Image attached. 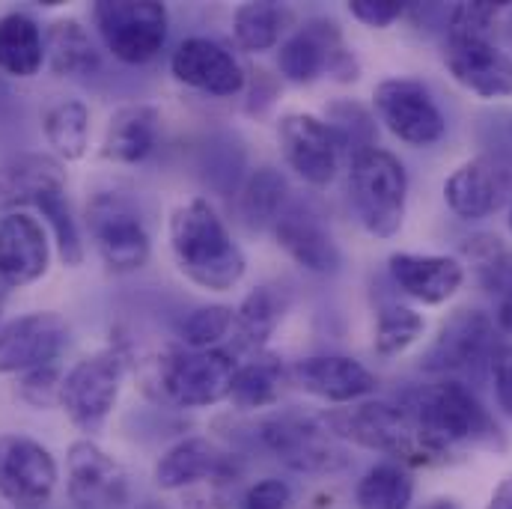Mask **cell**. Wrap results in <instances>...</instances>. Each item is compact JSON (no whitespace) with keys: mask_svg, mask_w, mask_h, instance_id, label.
Returning a JSON list of instances; mask_svg holds the SVG:
<instances>
[{"mask_svg":"<svg viewBox=\"0 0 512 509\" xmlns=\"http://www.w3.org/2000/svg\"><path fill=\"white\" fill-rule=\"evenodd\" d=\"M170 251L176 268L200 289L230 292L245 277L248 259L209 200L194 197L170 215Z\"/></svg>","mask_w":512,"mask_h":509,"instance_id":"1","label":"cell"},{"mask_svg":"<svg viewBox=\"0 0 512 509\" xmlns=\"http://www.w3.org/2000/svg\"><path fill=\"white\" fill-rule=\"evenodd\" d=\"M429 459L465 447H492L501 435L483 402L459 382H438L411 393L405 405Z\"/></svg>","mask_w":512,"mask_h":509,"instance_id":"2","label":"cell"},{"mask_svg":"<svg viewBox=\"0 0 512 509\" xmlns=\"http://www.w3.org/2000/svg\"><path fill=\"white\" fill-rule=\"evenodd\" d=\"M236 370V358L224 349H167L155 361L146 390L176 408H209L230 396Z\"/></svg>","mask_w":512,"mask_h":509,"instance_id":"3","label":"cell"},{"mask_svg":"<svg viewBox=\"0 0 512 509\" xmlns=\"http://www.w3.org/2000/svg\"><path fill=\"white\" fill-rule=\"evenodd\" d=\"M6 182L12 188V203H30L42 212L48 227L54 230L57 254L66 265L84 262V242L78 233V221L69 206L66 194V173L63 164L48 155H27L15 161L6 173Z\"/></svg>","mask_w":512,"mask_h":509,"instance_id":"4","label":"cell"},{"mask_svg":"<svg viewBox=\"0 0 512 509\" xmlns=\"http://www.w3.org/2000/svg\"><path fill=\"white\" fill-rule=\"evenodd\" d=\"M349 200L370 236L393 239L402 230L408 200V173L402 161L384 149H370L352 158Z\"/></svg>","mask_w":512,"mask_h":509,"instance_id":"5","label":"cell"},{"mask_svg":"<svg viewBox=\"0 0 512 509\" xmlns=\"http://www.w3.org/2000/svg\"><path fill=\"white\" fill-rule=\"evenodd\" d=\"M259 444L298 474H334L349 465L343 441L322 417L304 411H280L256 426Z\"/></svg>","mask_w":512,"mask_h":509,"instance_id":"6","label":"cell"},{"mask_svg":"<svg viewBox=\"0 0 512 509\" xmlns=\"http://www.w3.org/2000/svg\"><path fill=\"white\" fill-rule=\"evenodd\" d=\"M325 426L346 444H358L402 462H429L417 426L405 405L390 402H352L322 414Z\"/></svg>","mask_w":512,"mask_h":509,"instance_id":"7","label":"cell"},{"mask_svg":"<svg viewBox=\"0 0 512 509\" xmlns=\"http://www.w3.org/2000/svg\"><path fill=\"white\" fill-rule=\"evenodd\" d=\"M277 66L280 75L292 84H313L322 75H331L340 84L361 78V63L346 45L340 24L331 18H310L304 27H298L280 45Z\"/></svg>","mask_w":512,"mask_h":509,"instance_id":"8","label":"cell"},{"mask_svg":"<svg viewBox=\"0 0 512 509\" xmlns=\"http://www.w3.org/2000/svg\"><path fill=\"white\" fill-rule=\"evenodd\" d=\"M126 376V355L120 349H105L96 355L81 358L66 376L60 387V408L87 435H99L108 423L120 387Z\"/></svg>","mask_w":512,"mask_h":509,"instance_id":"9","label":"cell"},{"mask_svg":"<svg viewBox=\"0 0 512 509\" xmlns=\"http://www.w3.org/2000/svg\"><path fill=\"white\" fill-rule=\"evenodd\" d=\"M87 230L102 262L114 274L143 268L152 254L143 215L123 191H99L87 203Z\"/></svg>","mask_w":512,"mask_h":509,"instance_id":"10","label":"cell"},{"mask_svg":"<svg viewBox=\"0 0 512 509\" xmlns=\"http://www.w3.org/2000/svg\"><path fill=\"white\" fill-rule=\"evenodd\" d=\"M167 6L155 0H99L93 24L105 48L128 66H143L158 57L167 42Z\"/></svg>","mask_w":512,"mask_h":509,"instance_id":"11","label":"cell"},{"mask_svg":"<svg viewBox=\"0 0 512 509\" xmlns=\"http://www.w3.org/2000/svg\"><path fill=\"white\" fill-rule=\"evenodd\" d=\"M57 489V462L27 435H0V498L15 509H42Z\"/></svg>","mask_w":512,"mask_h":509,"instance_id":"12","label":"cell"},{"mask_svg":"<svg viewBox=\"0 0 512 509\" xmlns=\"http://www.w3.org/2000/svg\"><path fill=\"white\" fill-rule=\"evenodd\" d=\"M498 352L495 322L480 310H456L429 343L420 367L426 373H477Z\"/></svg>","mask_w":512,"mask_h":509,"instance_id":"13","label":"cell"},{"mask_svg":"<svg viewBox=\"0 0 512 509\" xmlns=\"http://www.w3.org/2000/svg\"><path fill=\"white\" fill-rule=\"evenodd\" d=\"M373 105L384 128L408 146H432L447 131L444 114L420 81L387 78L376 87Z\"/></svg>","mask_w":512,"mask_h":509,"instance_id":"14","label":"cell"},{"mask_svg":"<svg viewBox=\"0 0 512 509\" xmlns=\"http://www.w3.org/2000/svg\"><path fill=\"white\" fill-rule=\"evenodd\" d=\"M66 492L75 509H120L128 504L126 468L96 441L81 438L66 453Z\"/></svg>","mask_w":512,"mask_h":509,"instance_id":"15","label":"cell"},{"mask_svg":"<svg viewBox=\"0 0 512 509\" xmlns=\"http://www.w3.org/2000/svg\"><path fill=\"white\" fill-rule=\"evenodd\" d=\"M277 143L289 170L313 188H328L340 167V146L325 126L322 117L313 114H286L277 123Z\"/></svg>","mask_w":512,"mask_h":509,"instance_id":"16","label":"cell"},{"mask_svg":"<svg viewBox=\"0 0 512 509\" xmlns=\"http://www.w3.org/2000/svg\"><path fill=\"white\" fill-rule=\"evenodd\" d=\"M69 346V325L51 310L18 316L0 325V373H27L54 364Z\"/></svg>","mask_w":512,"mask_h":509,"instance_id":"17","label":"cell"},{"mask_svg":"<svg viewBox=\"0 0 512 509\" xmlns=\"http://www.w3.org/2000/svg\"><path fill=\"white\" fill-rule=\"evenodd\" d=\"M170 72L179 84L200 90L206 96H218V99L239 96L248 81L233 51L206 36L185 39L170 57Z\"/></svg>","mask_w":512,"mask_h":509,"instance_id":"18","label":"cell"},{"mask_svg":"<svg viewBox=\"0 0 512 509\" xmlns=\"http://www.w3.org/2000/svg\"><path fill=\"white\" fill-rule=\"evenodd\" d=\"M444 63L453 81L483 102L512 96V57L492 39H447Z\"/></svg>","mask_w":512,"mask_h":509,"instance_id":"19","label":"cell"},{"mask_svg":"<svg viewBox=\"0 0 512 509\" xmlns=\"http://www.w3.org/2000/svg\"><path fill=\"white\" fill-rule=\"evenodd\" d=\"M239 477L236 459L209 438H185L155 462V486L164 492L191 489L200 483H233Z\"/></svg>","mask_w":512,"mask_h":509,"instance_id":"20","label":"cell"},{"mask_svg":"<svg viewBox=\"0 0 512 509\" xmlns=\"http://www.w3.org/2000/svg\"><path fill=\"white\" fill-rule=\"evenodd\" d=\"M289 382L298 390L334 402V405H352L370 393H376L379 379L355 358L346 355H313L301 358L286 370Z\"/></svg>","mask_w":512,"mask_h":509,"instance_id":"21","label":"cell"},{"mask_svg":"<svg viewBox=\"0 0 512 509\" xmlns=\"http://www.w3.org/2000/svg\"><path fill=\"white\" fill-rule=\"evenodd\" d=\"M510 197V173L492 158H474L444 182V200L462 221H480L498 212Z\"/></svg>","mask_w":512,"mask_h":509,"instance_id":"22","label":"cell"},{"mask_svg":"<svg viewBox=\"0 0 512 509\" xmlns=\"http://www.w3.org/2000/svg\"><path fill=\"white\" fill-rule=\"evenodd\" d=\"M51 262V242L45 227L27 212L0 218V277L12 286H30L45 277Z\"/></svg>","mask_w":512,"mask_h":509,"instance_id":"23","label":"cell"},{"mask_svg":"<svg viewBox=\"0 0 512 509\" xmlns=\"http://www.w3.org/2000/svg\"><path fill=\"white\" fill-rule=\"evenodd\" d=\"M271 230L277 245L301 268L313 274H334L340 268V248L334 236L328 233L322 218L304 203H289Z\"/></svg>","mask_w":512,"mask_h":509,"instance_id":"24","label":"cell"},{"mask_svg":"<svg viewBox=\"0 0 512 509\" xmlns=\"http://www.w3.org/2000/svg\"><path fill=\"white\" fill-rule=\"evenodd\" d=\"M396 286L420 304H444L465 283V265L453 256L393 254L387 259Z\"/></svg>","mask_w":512,"mask_h":509,"instance_id":"25","label":"cell"},{"mask_svg":"<svg viewBox=\"0 0 512 509\" xmlns=\"http://www.w3.org/2000/svg\"><path fill=\"white\" fill-rule=\"evenodd\" d=\"M161 137V111L146 102L123 105L105 128L102 158L114 164H140L146 161Z\"/></svg>","mask_w":512,"mask_h":509,"instance_id":"26","label":"cell"},{"mask_svg":"<svg viewBox=\"0 0 512 509\" xmlns=\"http://www.w3.org/2000/svg\"><path fill=\"white\" fill-rule=\"evenodd\" d=\"M45 60L57 78H84L99 69V51L78 18H57L45 30Z\"/></svg>","mask_w":512,"mask_h":509,"instance_id":"27","label":"cell"},{"mask_svg":"<svg viewBox=\"0 0 512 509\" xmlns=\"http://www.w3.org/2000/svg\"><path fill=\"white\" fill-rule=\"evenodd\" d=\"M45 63V36L24 12L0 18V72L9 78H33Z\"/></svg>","mask_w":512,"mask_h":509,"instance_id":"28","label":"cell"},{"mask_svg":"<svg viewBox=\"0 0 512 509\" xmlns=\"http://www.w3.org/2000/svg\"><path fill=\"white\" fill-rule=\"evenodd\" d=\"M286 313V298L274 286H256L245 295V301L236 310L233 322V343L245 352H262V346L277 331L280 319Z\"/></svg>","mask_w":512,"mask_h":509,"instance_id":"29","label":"cell"},{"mask_svg":"<svg viewBox=\"0 0 512 509\" xmlns=\"http://www.w3.org/2000/svg\"><path fill=\"white\" fill-rule=\"evenodd\" d=\"M45 140L60 161H81L90 149V111L78 99H63L48 108L45 120Z\"/></svg>","mask_w":512,"mask_h":509,"instance_id":"30","label":"cell"},{"mask_svg":"<svg viewBox=\"0 0 512 509\" xmlns=\"http://www.w3.org/2000/svg\"><path fill=\"white\" fill-rule=\"evenodd\" d=\"M286 206H289V185L283 173H277L274 167H259L245 182L239 197V215L251 230L274 227Z\"/></svg>","mask_w":512,"mask_h":509,"instance_id":"31","label":"cell"},{"mask_svg":"<svg viewBox=\"0 0 512 509\" xmlns=\"http://www.w3.org/2000/svg\"><path fill=\"white\" fill-rule=\"evenodd\" d=\"M286 367L280 364V358L274 355H256L251 364L236 370V379L230 387V402L239 411H256V408H268L280 399V390L286 382Z\"/></svg>","mask_w":512,"mask_h":509,"instance_id":"32","label":"cell"},{"mask_svg":"<svg viewBox=\"0 0 512 509\" xmlns=\"http://www.w3.org/2000/svg\"><path fill=\"white\" fill-rule=\"evenodd\" d=\"M289 21H292V12L286 6H280V3H271V0L242 3L233 12V36H236L242 51L262 54V51H271L280 42Z\"/></svg>","mask_w":512,"mask_h":509,"instance_id":"33","label":"cell"},{"mask_svg":"<svg viewBox=\"0 0 512 509\" xmlns=\"http://www.w3.org/2000/svg\"><path fill=\"white\" fill-rule=\"evenodd\" d=\"M411 501H414V480L396 462H382L370 468L355 489L358 509H408Z\"/></svg>","mask_w":512,"mask_h":509,"instance_id":"34","label":"cell"},{"mask_svg":"<svg viewBox=\"0 0 512 509\" xmlns=\"http://www.w3.org/2000/svg\"><path fill=\"white\" fill-rule=\"evenodd\" d=\"M325 126L331 128L340 152H349L352 158L376 149V117L352 99L331 102L325 108Z\"/></svg>","mask_w":512,"mask_h":509,"instance_id":"35","label":"cell"},{"mask_svg":"<svg viewBox=\"0 0 512 509\" xmlns=\"http://www.w3.org/2000/svg\"><path fill=\"white\" fill-rule=\"evenodd\" d=\"M426 331V322L420 313H414L411 307L402 304H390L379 310L376 316V334H373V346L384 358L402 355L405 349H411Z\"/></svg>","mask_w":512,"mask_h":509,"instance_id":"36","label":"cell"},{"mask_svg":"<svg viewBox=\"0 0 512 509\" xmlns=\"http://www.w3.org/2000/svg\"><path fill=\"white\" fill-rule=\"evenodd\" d=\"M233 322H236V310H233V307H224V304L200 307V310H194V313L179 325L182 346L191 349V352L218 349L221 340L233 337Z\"/></svg>","mask_w":512,"mask_h":509,"instance_id":"37","label":"cell"},{"mask_svg":"<svg viewBox=\"0 0 512 509\" xmlns=\"http://www.w3.org/2000/svg\"><path fill=\"white\" fill-rule=\"evenodd\" d=\"M465 254L480 268V280L489 292H507L512 295V254L495 236H480L471 245H465Z\"/></svg>","mask_w":512,"mask_h":509,"instance_id":"38","label":"cell"},{"mask_svg":"<svg viewBox=\"0 0 512 509\" xmlns=\"http://www.w3.org/2000/svg\"><path fill=\"white\" fill-rule=\"evenodd\" d=\"M501 15H504V3H489V0L459 3L450 12L447 39H489Z\"/></svg>","mask_w":512,"mask_h":509,"instance_id":"39","label":"cell"},{"mask_svg":"<svg viewBox=\"0 0 512 509\" xmlns=\"http://www.w3.org/2000/svg\"><path fill=\"white\" fill-rule=\"evenodd\" d=\"M60 387H63V376H60L57 364H45V367H36V370L21 373L15 393L30 408L45 411V408L60 405Z\"/></svg>","mask_w":512,"mask_h":509,"instance_id":"40","label":"cell"},{"mask_svg":"<svg viewBox=\"0 0 512 509\" xmlns=\"http://www.w3.org/2000/svg\"><path fill=\"white\" fill-rule=\"evenodd\" d=\"M349 12L373 30H387L393 21H399L405 15V3H399V0H352Z\"/></svg>","mask_w":512,"mask_h":509,"instance_id":"41","label":"cell"},{"mask_svg":"<svg viewBox=\"0 0 512 509\" xmlns=\"http://www.w3.org/2000/svg\"><path fill=\"white\" fill-rule=\"evenodd\" d=\"M289 501H292V489H289L283 480L268 477V480L254 483V486L242 495L239 509H286L289 507Z\"/></svg>","mask_w":512,"mask_h":509,"instance_id":"42","label":"cell"},{"mask_svg":"<svg viewBox=\"0 0 512 509\" xmlns=\"http://www.w3.org/2000/svg\"><path fill=\"white\" fill-rule=\"evenodd\" d=\"M492 376H495L498 405L512 417V346H498L492 358Z\"/></svg>","mask_w":512,"mask_h":509,"instance_id":"43","label":"cell"},{"mask_svg":"<svg viewBox=\"0 0 512 509\" xmlns=\"http://www.w3.org/2000/svg\"><path fill=\"white\" fill-rule=\"evenodd\" d=\"M486 509H512V474L492 492V498H489V504Z\"/></svg>","mask_w":512,"mask_h":509,"instance_id":"44","label":"cell"},{"mask_svg":"<svg viewBox=\"0 0 512 509\" xmlns=\"http://www.w3.org/2000/svg\"><path fill=\"white\" fill-rule=\"evenodd\" d=\"M495 325H498L501 331L512 334V295L501 301V307H498V316H495Z\"/></svg>","mask_w":512,"mask_h":509,"instance_id":"45","label":"cell"},{"mask_svg":"<svg viewBox=\"0 0 512 509\" xmlns=\"http://www.w3.org/2000/svg\"><path fill=\"white\" fill-rule=\"evenodd\" d=\"M15 203H12V188H9V182H6V176H0V209H12Z\"/></svg>","mask_w":512,"mask_h":509,"instance_id":"46","label":"cell"},{"mask_svg":"<svg viewBox=\"0 0 512 509\" xmlns=\"http://www.w3.org/2000/svg\"><path fill=\"white\" fill-rule=\"evenodd\" d=\"M423 509H462L453 498H435V501H429Z\"/></svg>","mask_w":512,"mask_h":509,"instance_id":"47","label":"cell"},{"mask_svg":"<svg viewBox=\"0 0 512 509\" xmlns=\"http://www.w3.org/2000/svg\"><path fill=\"white\" fill-rule=\"evenodd\" d=\"M6 289H9V286H6V283H3V277H0V307H3V298H6Z\"/></svg>","mask_w":512,"mask_h":509,"instance_id":"48","label":"cell"},{"mask_svg":"<svg viewBox=\"0 0 512 509\" xmlns=\"http://www.w3.org/2000/svg\"><path fill=\"white\" fill-rule=\"evenodd\" d=\"M504 15H510V39H512V6H507V9H504Z\"/></svg>","mask_w":512,"mask_h":509,"instance_id":"49","label":"cell"},{"mask_svg":"<svg viewBox=\"0 0 512 509\" xmlns=\"http://www.w3.org/2000/svg\"><path fill=\"white\" fill-rule=\"evenodd\" d=\"M140 509H167L164 504H146V507H140Z\"/></svg>","mask_w":512,"mask_h":509,"instance_id":"50","label":"cell"},{"mask_svg":"<svg viewBox=\"0 0 512 509\" xmlns=\"http://www.w3.org/2000/svg\"><path fill=\"white\" fill-rule=\"evenodd\" d=\"M507 221H510V230H512V203H510V218H507Z\"/></svg>","mask_w":512,"mask_h":509,"instance_id":"51","label":"cell"}]
</instances>
